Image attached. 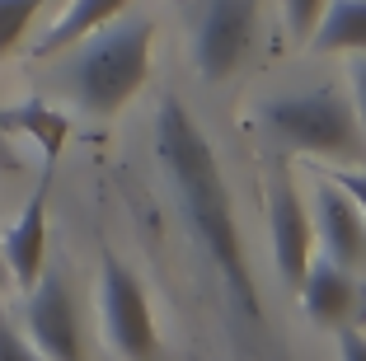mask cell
I'll return each mask as SVG.
<instances>
[{"mask_svg": "<svg viewBox=\"0 0 366 361\" xmlns=\"http://www.w3.org/2000/svg\"><path fill=\"white\" fill-rule=\"evenodd\" d=\"M155 155H160L174 192H179L183 221L193 230L197 249L221 272L235 310L249 319V329H263L259 287H254V272H249V258H244V239H239V225H235V207H230L221 159H216L212 141L197 132L193 113L179 99H160V113H155Z\"/></svg>", "mask_w": 366, "mask_h": 361, "instance_id": "obj_1", "label": "cell"}, {"mask_svg": "<svg viewBox=\"0 0 366 361\" xmlns=\"http://www.w3.org/2000/svg\"><path fill=\"white\" fill-rule=\"evenodd\" d=\"M155 24L151 19H108L80 38L71 61V89L80 108L94 117H113L151 75Z\"/></svg>", "mask_w": 366, "mask_h": 361, "instance_id": "obj_2", "label": "cell"}, {"mask_svg": "<svg viewBox=\"0 0 366 361\" xmlns=\"http://www.w3.org/2000/svg\"><path fill=\"white\" fill-rule=\"evenodd\" d=\"M263 127L277 146L301 150V155H324V159H366V141L357 127V108L334 89L315 94H291L263 104Z\"/></svg>", "mask_w": 366, "mask_h": 361, "instance_id": "obj_3", "label": "cell"}, {"mask_svg": "<svg viewBox=\"0 0 366 361\" xmlns=\"http://www.w3.org/2000/svg\"><path fill=\"white\" fill-rule=\"evenodd\" d=\"M99 310H104V333L122 361H160V333L146 287L113 254H104V272H99Z\"/></svg>", "mask_w": 366, "mask_h": 361, "instance_id": "obj_4", "label": "cell"}, {"mask_svg": "<svg viewBox=\"0 0 366 361\" xmlns=\"http://www.w3.org/2000/svg\"><path fill=\"white\" fill-rule=\"evenodd\" d=\"M254 14L259 0H207L193 38V61L202 80H230L244 66L249 43H254Z\"/></svg>", "mask_w": 366, "mask_h": 361, "instance_id": "obj_5", "label": "cell"}, {"mask_svg": "<svg viewBox=\"0 0 366 361\" xmlns=\"http://www.w3.org/2000/svg\"><path fill=\"white\" fill-rule=\"evenodd\" d=\"M24 329H29V342L43 361H85V347H80V315L76 300H71V287H66L61 272H38L29 291H24Z\"/></svg>", "mask_w": 366, "mask_h": 361, "instance_id": "obj_6", "label": "cell"}, {"mask_svg": "<svg viewBox=\"0 0 366 361\" xmlns=\"http://www.w3.org/2000/svg\"><path fill=\"white\" fill-rule=\"evenodd\" d=\"M268 234H272V263H277L282 282L296 291L315 258V225L287 169L268 183Z\"/></svg>", "mask_w": 366, "mask_h": 361, "instance_id": "obj_7", "label": "cell"}, {"mask_svg": "<svg viewBox=\"0 0 366 361\" xmlns=\"http://www.w3.org/2000/svg\"><path fill=\"white\" fill-rule=\"evenodd\" d=\"M47 188H52V164L43 169V183L29 197V207L19 212V221L5 230V244H0V258H5V272L19 291H29L38 282L47 263Z\"/></svg>", "mask_w": 366, "mask_h": 361, "instance_id": "obj_8", "label": "cell"}, {"mask_svg": "<svg viewBox=\"0 0 366 361\" xmlns=\"http://www.w3.org/2000/svg\"><path fill=\"white\" fill-rule=\"evenodd\" d=\"M296 296H301L305 315H310L315 324H324V329L347 324V319H352V310L362 305V291H357L352 272H347L343 263H334V258H324V254L310 258V267H305Z\"/></svg>", "mask_w": 366, "mask_h": 361, "instance_id": "obj_9", "label": "cell"}, {"mask_svg": "<svg viewBox=\"0 0 366 361\" xmlns=\"http://www.w3.org/2000/svg\"><path fill=\"white\" fill-rule=\"evenodd\" d=\"M320 244H324V258H334V263L343 267H357L366 263V216L352 207V197H347L338 183H329L320 174Z\"/></svg>", "mask_w": 366, "mask_h": 361, "instance_id": "obj_10", "label": "cell"}, {"mask_svg": "<svg viewBox=\"0 0 366 361\" xmlns=\"http://www.w3.org/2000/svg\"><path fill=\"white\" fill-rule=\"evenodd\" d=\"M122 10H127V0H61L56 24L43 33V43L33 47V52H38V56H56L61 47H76L85 33H94L99 24L118 19Z\"/></svg>", "mask_w": 366, "mask_h": 361, "instance_id": "obj_11", "label": "cell"}, {"mask_svg": "<svg viewBox=\"0 0 366 361\" xmlns=\"http://www.w3.org/2000/svg\"><path fill=\"white\" fill-rule=\"evenodd\" d=\"M0 132H19V137H29L33 146L47 155V164H56L66 137H71V122H66L56 108H47L43 99H29V104H14V108L0 113Z\"/></svg>", "mask_w": 366, "mask_h": 361, "instance_id": "obj_12", "label": "cell"}, {"mask_svg": "<svg viewBox=\"0 0 366 361\" xmlns=\"http://www.w3.org/2000/svg\"><path fill=\"white\" fill-rule=\"evenodd\" d=\"M315 52H366V0H329L310 33Z\"/></svg>", "mask_w": 366, "mask_h": 361, "instance_id": "obj_13", "label": "cell"}, {"mask_svg": "<svg viewBox=\"0 0 366 361\" xmlns=\"http://www.w3.org/2000/svg\"><path fill=\"white\" fill-rule=\"evenodd\" d=\"M43 5L47 0H0V56L14 52V43L24 38V29L33 24V14Z\"/></svg>", "mask_w": 366, "mask_h": 361, "instance_id": "obj_14", "label": "cell"}, {"mask_svg": "<svg viewBox=\"0 0 366 361\" xmlns=\"http://www.w3.org/2000/svg\"><path fill=\"white\" fill-rule=\"evenodd\" d=\"M324 5L329 0H282V14H287V29L296 43H310L315 24L324 19Z\"/></svg>", "mask_w": 366, "mask_h": 361, "instance_id": "obj_15", "label": "cell"}, {"mask_svg": "<svg viewBox=\"0 0 366 361\" xmlns=\"http://www.w3.org/2000/svg\"><path fill=\"white\" fill-rule=\"evenodd\" d=\"M0 361H43L38 352H33V342L14 329L5 315H0Z\"/></svg>", "mask_w": 366, "mask_h": 361, "instance_id": "obj_16", "label": "cell"}, {"mask_svg": "<svg viewBox=\"0 0 366 361\" xmlns=\"http://www.w3.org/2000/svg\"><path fill=\"white\" fill-rule=\"evenodd\" d=\"M324 179L338 183V188L352 197V207L366 216V169H347V164H343V169H324Z\"/></svg>", "mask_w": 366, "mask_h": 361, "instance_id": "obj_17", "label": "cell"}, {"mask_svg": "<svg viewBox=\"0 0 366 361\" xmlns=\"http://www.w3.org/2000/svg\"><path fill=\"white\" fill-rule=\"evenodd\" d=\"M338 361H366V333L347 329V324H338Z\"/></svg>", "mask_w": 366, "mask_h": 361, "instance_id": "obj_18", "label": "cell"}, {"mask_svg": "<svg viewBox=\"0 0 366 361\" xmlns=\"http://www.w3.org/2000/svg\"><path fill=\"white\" fill-rule=\"evenodd\" d=\"M352 94H357V113H362V122H366V52L352 61Z\"/></svg>", "mask_w": 366, "mask_h": 361, "instance_id": "obj_19", "label": "cell"}, {"mask_svg": "<svg viewBox=\"0 0 366 361\" xmlns=\"http://www.w3.org/2000/svg\"><path fill=\"white\" fill-rule=\"evenodd\" d=\"M5 282H10V272H5V258H0V287H5Z\"/></svg>", "mask_w": 366, "mask_h": 361, "instance_id": "obj_20", "label": "cell"}, {"mask_svg": "<svg viewBox=\"0 0 366 361\" xmlns=\"http://www.w3.org/2000/svg\"><path fill=\"white\" fill-rule=\"evenodd\" d=\"M56 5H61V0H56Z\"/></svg>", "mask_w": 366, "mask_h": 361, "instance_id": "obj_21", "label": "cell"}]
</instances>
